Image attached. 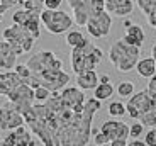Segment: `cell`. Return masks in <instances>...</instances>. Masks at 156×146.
Segmentation results:
<instances>
[{
  "label": "cell",
  "mask_w": 156,
  "mask_h": 146,
  "mask_svg": "<svg viewBox=\"0 0 156 146\" xmlns=\"http://www.w3.org/2000/svg\"><path fill=\"white\" fill-rule=\"evenodd\" d=\"M36 77L41 80V87H46L49 92L63 90L65 87H68V82H70V75L63 71V68H49Z\"/></svg>",
  "instance_id": "obj_8"
},
{
  "label": "cell",
  "mask_w": 156,
  "mask_h": 146,
  "mask_svg": "<svg viewBox=\"0 0 156 146\" xmlns=\"http://www.w3.org/2000/svg\"><path fill=\"white\" fill-rule=\"evenodd\" d=\"M92 136H94V143L97 146H105V144H109V143H110L109 138H107L100 129H94V127H92Z\"/></svg>",
  "instance_id": "obj_29"
},
{
  "label": "cell",
  "mask_w": 156,
  "mask_h": 146,
  "mask_svg": "<svg viewBox=\"0 0 156 146\" xmlns=\"http://www.w3.org/2000/svg\"><path fill=\"white\" fill-rule=\"evenodd\" d=\"M110 117H122L126 116V104L119 102V100H114L109 104V109H107Z\"/></svg>",
  "instance_id": "obj_25"
},
{
  "label": "cell",
  "mask_w": 156,
  "mask_h": 146,
  "mask_svg": "<svg viewBox=\"0 0 156 146\" xmlns=\"http://www.w3.org/2000/svg\"><path fill=\"white\" fill-rule=\"evenodd\" d=\"M153 107H156V99H153L148 94V90H139L137 94H133L129 97L127 104H126V114L131 119L137 121L141 114H144Z\"/></svg>",
  "instance_id": "obj_6"
},
{
  "label": "cell",
  "mask_w": 156,
  "mask_h": 146,
  "mask_svg": "<svg viewBox=\"0 0 156 146\" xmlns=\"http://www.w3.org/2000/svg\"><path fill=\"white\" fill-rule=\"evenodd\" d=\"M24 80L17 75L14 70L9 71H0V95H5L7 97L17 85H20Z\"/></svg>",
  "instance_id": "obj_18"
},
{
  "label": "cell",
  "mask_w": 156,
  "mask_h": 146,
  "mask_svg": "<svg viewBox=\"0 0 156 146\" xmlns=\"http://www.w3.org/2000/svg\"><path fill=\"white\" fill-rule=\"evenodd\" d=\"M127 146H148V144L144 143V139L136 138V139H131V141L127 143Z\"/></svg>",
  "instance_id": "obj_37"
},
{
  "label": "cell",
  "mask_w": 156,
  "mask_h": 146,
  "mask_svg": "<svg viewBox=\"0 0 156 146\" xmlns=\"http://www.w3.org/2000/svg\"><path fill=\"white\" fill-rule=\"evenodd\" d=\"M4 39L12 46V49H14V53L17 56L24 55V53H29L34 48V43L37 41V39H34V36L27 29L19 26V24H12V26H9L5 29Z\"/></svg>",
  "instance_id": "obj_3"
},
{
  "label": "cell",
  "mask_w": 156,
  "mask_h": 146,
  "mask_svg": "<svg viewBox=\"0 0 156 146\" xmlns=\"http://www.w3.org/2000/svg\"><path fill=\"white\" fill-rule=\"evenodd\" d=\"M14 71H16V73H17V75H19L22 80H27L29 77H31V70L27 68V65L17 63L16 66H14Z\"/></svg>",
  "instance_id": "obj_31"
},
{
  "label": "cell",
  "mask_w": 156,
  "mask_h": 146,
  "mask_svg": "<svg viewBox=\"0 0 156 146\" xmlns=\"http://www.w3.org/2000/svg\"><path fill=\"white\" fill-rule=\"evenodd\" d=\"M26 65L31 70V73H34V75H39V73H43V71L49 70V68H63V61L59 58H56L53 51H48V49L34 53L27 59Z\"/></svg>",
  "instance_id": "obj_7"
},
{
  "label": "cell",
  "mask_w": 156,
  "mask_h": 146,
  "mask_svg": "<svg viewBox=\"0 0 156 146\" xmlns=\"http://www.w3.org/2000/svg\"><path fill=\"white\" fill-rule=\"evenodd\" d=\"M7 99L9 102L14 104V107L20 114H24L26 111H29L34 105V88H31L26 82H22L7 95Z\"/></svg>",
  "instance_id": "obj_10"
},
{
  "label": "cell",
  "mask_w": 156,
  "mask_h": 146,
  "mask_svg": "<svg viewBox=\"0 0 156 146\" xmlns=\"http://www.w3.org/2000/svg\"><path fill=\"white\" fill-rule=\"evenodd\" d=\"M85 27H87V32H88L92 37H95V39L107 37V36L110 34V29H112V16H110L107 10L94 14V16L88 19Z\"/></svg>",
  "instance_id": "obj_9"
},
{
  "label": "cell",
  "mask_w": 156,
  "mask_h": 146,
  "mask_svg": "<svg viewBox=\"0 0 156 146\" xmlns=\"http://www.w3.org/2000/svg\"><path fill=\"white\" fill-rule=\"evenodd\" d=\"M104 2L105 10L115 17H127L134 10V0H104Z\"/></svg>",
  "instance_id": "obj_16"
},
{
  "label": "cell",
  "mask_w": 156,
  "mask_h": 146,
  "mask_svg": "<svg viewBox=\"0 0 156 146\" xmlns=\"http://www.w3.org/2000/svg\"><path fill=\"white\" fill-rule=\"evenodd\" d=\"M59 97H61L63 105L70 109V111L76 112V114H82L83 107H85V94H83L82 88L78 87H65L61 92H59Z\"/></svg>",
  "instance_id": "obj_13"
},
{
  "label": "cell",
  "mask_w": 156,
  "mask_h": 146,
  "mask_svg": "<svg viewBox=\"0 0 156 146\" xmlns=\"http://www.w3.org/2000/svg\"><path fill=\"white\" fill-rule=\"evenodd\" d=\"M65 41H66V44L70 48H76V46H80V44L85 41V36H83L80 31H71L70 29V31L66 32V39Z\"/></svg>",
  "instance_id": "obj_23"
},
{
  "label": "cell",
  "mask_w": 156,
  "mask_h": 146,
  "mask_svg": "<svg viewBox=\"0 0 156 146\" xmlns=\"http://www.w3.org/2000/svg\"><path fill=\"white\" fill-rule=\"evenodd\" d=\"M151 58H153V59H154V61H156V43H154V44H153V46H151Z\"/></svg>",
  "instance_id": "obj_41"
},
{
  "label": "cell",
  "mask_w": 156,
  "mask_h": 146,
  "mask_svg": "<svg viewBox=\"0 0 156 146\" xmlns=\"http://www.w3.org/2000/svg\"><path fill=\"white\" fill-rule=\"evenodd\" d=\"M24 124V116L14 107L12 102H7L0 107V131H14Z\"/></svg>",
  "instance_id": "obj_12"
},
{
  "label": "cell",
  "mask_w": 156,
  "mask_h": 146,
  "mask_svg": "<svg viewBox=\"0 0 156 146\" xmlns=\"http://www.w3.org/2000/svg\"><path fill=\"white\" fill-rule=\"evenodd\" d=\"M102 58H104V51L85 37V41L80 46L71 48L70 63L75 73H82L87 70H95Z\"/></svg>",
  "instance_id": "obj_1"
},
{
  "label": "cell",
  "mask_w": 156,
  "mask_h": 146,
  "mask_svg": "<svg viewBox=\"0 0 156 146\" xmlns=\"http://www.w3.org/2000/svg\"><path fill=\"white\" fill-rule=\"evenodd\" d=\"M143 133H144V126L137 121V123H133L131 126H129V138H139V136H143Z\"/></svg>",
  "instance_id": "obj_30"
},
{
  "label": "cell",
  "mask_w": 156,
  "mask_h": 146,
  "mask_svg": "<svg viewBox=\"0 0 156 146\" xmlns=\"http://www.w3.org/2000/svg\"><path fill=\"white\" fill-rule=\"evenodd\" d=\"M12 22L26 27L34 36V39H39V36H41V14L26 10V9H19L12 14Z\"/></svg>",
  "instance_id": "obj_11"
},
{
  "label": "cell",
  "mask_w": 156,
  "mask_h": 146,
  "mask_svg": "<svg viewBox=\"0 0 156 146\" xmlns=\"http://www.w3.org/2000/svg\"><path fill=\"white\" fill-rule=\"evenodd\" d=\"M4 141L9 146H36L32 133L26 126H20L14 131H9V134L4 138Z\"/></svg>",
  "instance_id": "obj_15"
},
{
  "label": "cell",
  "mask_w": 156,
  "mask_h": 146,
  "mask_svg": "<svg viewBox=\"0 0 156 146\" xmlns=\"http://www.w3.org/2000/svg\"><path fill=\"white\" fill-rule=\"evenodd\" d=\"M20 5L26 10L37 12V14H41L44 10V0H20Z\"/></svg>",
  "instance_id": "obj_24"
},
{
  "label": "cell",
  "mask_w": 156,
  "mask_h": 146,
  "mask_svg": "<svg viewBox=\"0 0 156 146\" xmlns=\"http://www.w3.org/2000/svg\"><path fill=\"white\" fill-rule=\"evenodd\" d=\"M144 143L148 146H156V127H149L144 134Z\"/></svg>",
  "instance_id": "obj_32"
},
{
  "label": "cell",
  "mask_w": 156,
  "mask_h": 146,
  "mask_svg": "<svg viewBox=\"0 0 156 146\" xmlns=\"http://www.w3.org/2000/svg\"><path fill=\"white\" fill-rule=\"evenodd\" d=\"M141 48L131 46L124 39L114 41V44L109 49V61L115 66L117 71L121 73H129L136 68V63L139 61Z\"/></svg>",
  "instance_id": "obj_2"
},
{
  "label": "cell",
  "mask_w": 156,
  "mask_h": 146,
  "mask_svg": "<svg viewBox=\"0 0 156 146\" xmlns=\"http://www.w3.org/2000/svg\"><path fill=\"white\" fill-rule=\"evenodd\" d=\"M0 4L4 5L5 9H12L16 5H20V0H0Z\"/></svg>",
  "instance_id": "obj_36"
},
{
  "label": "cell",
  "mask_w": 156,
  "mask_h": 146,
  "mask_svg": "<svg viewBox=\"0 0 156 146\" xmlns=\"http://www.w3.org/2000/svg\"><path fill=\"white\" fill-rule=\"evenodd\" d=\"M17 65V55L14 53L12 46L7 41H0V70L9 71L14 70V66Z\"/></svg>",
  "instance_id": "obj_17"
},
{
  "label": "cell",
  "mask_w": 156,
  "mask_h": 146,
  "mask_svg": "<svg viewBox=\"0 0 156 146\" xmlns=\"http://www.w3.org/2000/svg\"><path fill=\"white\" fill-rule=\"evenodd\" d=\"M131 24H133V22H131V20H129V19H126V20H124V27H129Z\"/></svg>",
  "instance_id": "obj_42"
},
{
  "label": "cell",
  "mask_w": 156,
  "mask_h": 146,
  "mask_svg": "<svg viewBox=\"0 0 156 146\" xmlns=\"http://www.w3.org/2000/svg\"><path fill=\"white\" fill-rule=\"evenodd\" d=\"M117 95L122 97V99H129L131 95L134 94V83L133 82H121L115 88Z\"/></svg>",
  "instance_id": "obj_26"
},
{
  "label": "cell",
  "mask_w": 156,
  "mask_h": 146,
  "mask_svg": "<svg viewBox=\"0 0 156 146\" xmlns=\"http://www.w3.org/2000/svg\"><path fill=\"white\" fill-rule=\"evenodd\" d=\"M100 131L109 138V141L112 139H127L129 138V126L126 123L115 121V119H109L100 126Z\"/></svg>",
  "instance_id": "obj_14"
},
{
  "label": "cell",
  "mask_w": 156,
  "mask_h": 146,
  "mask_svg": "<svg viewBox=\"0 0 156 146\" xmlns=\"http://www.w3.org/2000/svg\"><path fill=\"white\" fill-rule=\"evenodd\" d=\"M136 71L143 78H151L153 75H156V61L153 58H139L136 63Z\"/></svg>",
  "instance_id": "obj_21"
},
{
  "label": "cell",
  "mask_w": 156,
  "mask_h": 146,
  "mask_svg": "<svg viewBox=\"0 0 156 146\" xmlns=\"http://www.w3.org/2000/svg\"><path fill=\"white\" fill-rule=\"evenodd\" d=\"M98 82H100V83H109L110 78H109V75H100V77H98Z\"/></svg>",
  "instance_id": "obj_39"
},
{
  "label": "cell",
  "mask_w": 156,
  "mask_h": 146,
  "mask_svg": "<svg viewBox=\"0 0 156 146\" xmlns=\"http://www.w3.org/2000/svg\"><path fill=\"white\" fill-rule=\"evenodd\" d=\"M76 87L82 88V90H94L98 83V75L95 70H87V71H82V73H76Z\"/></svg>",
  "instance_id": "obj_19"
},
{
  "label": "cell",
  "mask_w": 156,
  "mask_h": 146,
  "mask_svg": "<svg viewBox=\"0 0 156 146\" xmlns=\"http://www.w3.org/2000/svg\"><path fill=\"white\" fill-rule=\"evenodd\" d=\"M109 146H127V139H112Z\"/></svg>",
  "instance_id": "obj_38"
},
{
  "label": "cell",
  "mask_w": 156,
  "mask_h": 146,
  "mask_svg": "<svg viewBox=\"0 0 156 146\" xmlns=\"http://www.w3.org/2000/svg\"><path fill=\"white\" fill-rule=\"evenodd\" d=\"M146 20H148V24L151 26L153 29H156V10L149 12L148 16H146Z\"/></svg>",
  "instance_id": "obj_35"
},
{
  "label": "cell",
  "mask_w": 156,
  "mask_h": 146,
  "mask_svg": "<svg viewBox=\"0 0 156 146\" xmlns=\"http://www.w3.org/2000/svg\"><path fill=\"white\" fill-rule=\"evenodd\" d=\"M114 95V87H112V83H98L97 87L94 88V97L97 100H107V99H110Z\"/></svg>",
  "instance_id": "obj_22"
},
{
  "label": "cell",
  "mask_w": 156,
  "mask_h": 146,
  "mask_svg": "<svg viewBox=\"0 0 156 146\" xmlns=\"http://www.w3.org/2000/svg\"><path fill=\"white\" fill-rule=\"evenodd\" d=\"M122 39H124L127 44H131V46L141 48L143 43H144V39H146V34H144V31H143L141 26H137V24H131L129 27H126V34H124Z\"/></svg>",
  "instance_id": "obj_20"
},
{
  "label": "cell",
  "mask_w": 156,
  "mask_h": 146,
  "mask_svg": "<svg viewBox=\"0 0 156 146\" xmlns=\"http://www.w3.org/2000/svg\"><path fill=\"white\" fill-rule=\"evenodd\" d=\"M0 146H9V144H7V143H5V141H4V139H2V141H0Z\"/></svg>",
  "instance_id": "obj_43"
},
{
  "label": "cell",
  "mask_w": 156,
  "mask_h": 146,
  "mask_svg": "<svg viewBox=\"0 0 156 146\" xmlns=\"http://www.w3.org/2000/svg\"><path fill=\"white\" fill-rule=\"evenodd\" d=\"M7 10H9V9H5L4 5L0 4V22H2V20H4V14H5V12H7Z\"/></svg>",
  "instance_id": "obj_40"
},
{
  "label": "cell",
  "mask_w": 156,
  "mask_h": 146,
  "mask_svg": "<svg viewBox=\"0 0 156 146\" xmlns=\"http://www.w3.org/2000/svg\"><path fill=\"white\" fill-rule=\"evenodd\" d=\"M41 24H43L46 31L49 34H65L71 29L73 26V17L65 10H49V9H44L41 12Z\"/></svg>",
  "instance_id": "obj_4"
},
{
  "label": "cell",
  "mask_w": 156,
  "mask_h": 146,
  "mask_svg": "<svg viewBox=\"0 0 156 146\" xmlns=\"http://www.w3.org/2000/svg\"><path fill=\"white\" fill-rule=\"evenodd\" d=\"M63 0H44V9H49V10H58L61 7Z\"/></svg>",
  "instance_id": "obj_34"
},
{
  "label": "cell",
  "mask_w": 156,
  "mask_h": 146,
  "mask_svg": "<svg viewBox=\"0 0 156 146\" xmlns=\"http://www.w3.org/2000/svg\"><path fill=\"white\" fill-rule=\"evenodd\" d=\"M146 90H148V94L151 95L153 99H156V75H153L151 78H149V82H148V87H146Z\"/></svg>",
  "instance_id": "obj_33"
},
{
  "label": "cell",
  "mask_w": 156,
  "mask_h": 146,
  "mask_svg": "<svg viewBox=\"0 0 156 146\" xmlns=\"http://www.w3.org/2000/svg\"><path fill=\"white\" fill-rule=\"evenodd\" d=\"M49 95H51V92L48 90L46 87H37L34 90V100L37 104H43V102H46V100L49 99Z\"/></svg>",
  "instance_id": "obj_28"
},
{
  "label": "cell",
  "mask_w": 156,
  "mask_h": 146,
  "mask_svg": "<svg viewBox=\"0 0 156 146\" xmlns=\"http://www.w3.org/2000/svg\"><path fill=\"white\" fill-rule=\"evenodd\" d=\"M68 5L73 10V22L76 26H87L94 14L105 10L104 0H68Z\"/></svg>",
  "instance_id": "obj_5"
},
{
  "label": "cell",
  "mask_w": 156,
  "mask_h": 146,
  "mask_svg": "<svg viewBox=\"0 0 156 146\" xmlns=\"http://www.w3.org/2000/svg\"><path fill=\"white\" fill-rule=\"evenodd\" d=\"M136 4L144 16H148L149 12L156 10V0H136Z\"/></svg>",
  "instance_id": "obj_27"
}]
</instances>
